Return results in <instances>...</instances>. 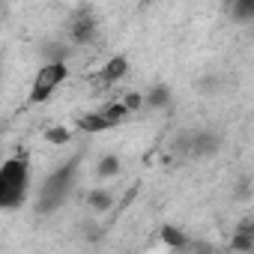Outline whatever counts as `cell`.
I'll return each instance as SVG.
<instances>
[{"label":"cell","instance_id":"cell-17","mask_svg":"<svg viewBox=\"0 0 254 254\" xmlns=\"http://www.w3.org/2000/svg\"><path fill=\"white\" fill-rule=\"evenodd\" d=\"M42 54H45V63H66V54H69V48H66L63 42H48Z\"/></svg>","mask_w":254,"mask_h":254},{"label":"cell","instance_id":"cell-7","mask_svg":"<svg viewBox=\"0 0 254 254\" xmlns=\"http://www.w3.org/2000/svg\"><path fill=\"white\" fill-rule=\"evenodd\" d=\"M78 129H81V132H87V135H99V132L114 129V126L105 120V114H102V111H90V114H81V117H78Z\"/></svg>","mask_w":254,"mask_h":254},{"label":"cell","instance_id":"cell-5","mask_svg":"<svg viewBox=\"0 0 254 254\" xmlns=\"http://www.w3.org/2000/svg\"><path fill=\"white\" fill-rule=\"evenodd\" d=\"M126 75H129V57H126V54H114V57L99 69V81H102L105 87L120 84Z\"/></svg>","mask_w":254,"mask_h":254},{"label":"cell","instance_id":"cell-3","mask_svg":"<svg viewBox=\"0 0 254 254\" xmlns=\"http://www.w3.org/2000/svg\"><path fill=\"white\" fill-rule=\"evenodd\" d=\"M69 78V66L66 63H42L36 78H33V87H30V105H42L54 96V90Z\"/></svg>","mask_w":254,"mask_h":254},{"label":"cell","instance_id":"cell-9","mask_svg":"<svg viewBox=\"0 0 254 254\" xmlns=\"http://www.w3.org/2000/svg\"><path fill=\"white\" fill-rule=\"evenodd\" d=\"M87 206H90L96 215H105V212L114 209V194H111L108 189H93V191L87 194Z\"/></svg>","mask_w":254,"mask_h":254},{"label":"cell","instance_id":"cell-12","mask_svg":"<svg viewBox=\"0 0 254 254\" xmlns=\"http://www.w3.org/2000/svg\"><path fill=\"white\" fill-rule=\"evenodd\" d=\"M230 251L233 254H254V233H245L236 227L230 236Z\"/></svg>","mask_w":254,"mask_h":254},{"label":"cell","instance_id":"cell-4","mask_svg":"<svg viewBox=\"0 0 254 254\" xmlns=\"http://www.w3.org/2000/svg\"><path fill=\"white\" fill-rule=\"evenodd\" d=\"M96 30H99V21L93 15L90 6H78L72 21H69V42L72 45H93L96 42Z\"/></svg>","mask_w":254,"mask_h":254},{"label":"cell","instance_id":"cell-1","mask_svg":"<svg viewBox=\"0 0 254 254\" xmlns=\"http://www.w3.org/2000/svg\"><path fill=\"white\" fill-rule=\"evenodd\" d=\"M27 186H30V162L27 156H9L0 168V206L6 212L18 209L27 197Z\"/></svg>","mask_w":254,"mask_h":254},{"label":"cell","instance_id":"cell-16","mask_svg":"<svg viewBox=\"0 0 254 254\" xmlns=\"http://www.w3.org/2000/svg\"><path fill=\"white\" fill-rule=\"evenodd\" d=\"M230 15L236 21H251L254 18V0H236V3H230Z\"/></svg>","mask_w":254,"mask_h":254},{"label":"cell","instance_id":"cell-18","mask_svg":"<svg viewBox=\"0 0 254 254\" xmlns=\"http://www.w3.org/2000/svg\"><path fill=\"white\" fill-rule=\"evenodd\" d=\"M186 254H221V251L212 242H206V239H191L189 248H186Z\"/></svg>","mask_w":254,"mask_h":254},{"label":"cell","instance_id":"cell-10","mask_svg":"<svg viewBox=\"0 0 254 254\" xmlns=\"http://www.w3.org/2000/svg\"><path fill=\"white\" fill-rule=\"evenodd\" d=\"M144 96H147V108H153V111H165L171 105V87L168 84H153Z\"/></svg>","mask_w":254,"mask_h":254},{"label":"cell","instance_id":"cell-14","mask_svg":"<svg viewBox=\"0 0 254 254\" xmlns=\"http://www.w3.org/2000/svg\"><path fill=\"white\" fill-rule=\"evenodd\" d=\"M45 141L51 147H66V144H72V129H66V126H48Z\"/></svg>","mask_w":254,"mask_h":254},{"label":"cell","instance_id":"cell-11","mask_svg":"<svg viewBox=\"0 0 254 254\" xmlns=\"http://www.w3.org/2000/svg\"><path fill=\"white\" fill-rule=\"evenodd\" d=\"M96 177H99V180H114V177H120V156H114V153L102 156V159L96 162Z\"/></svg>","mask_w":254,"mask_h":254},{"label":"cell","instance_id":"cell-15","mask_svg":"<svg viewBox=\"0 0 254 254\" xmlns=\"http://www.w3.org/2000/svg\"><path fill=\"white\" fill-rule=\"evenodd\" d=\"M120 102L129 108V114H138V111H144V108H147V96H144V93H138V90L123 93V96H120Z\"/></svg>","mask_w":254,"mask_h":254},{"label":"cell","instance_id":"cell-2","mask_svg":"<svg viewBox=\"0 0 254 254\" xmlns=\"http://www.w3.org/2000/svg\"><path fill=\"white\" fill-rule=\"evenodd\" d=\"M75 162H66L63 168H57L48 180H45V186H42V194H39V212H51V209H57L63 200H66V194L72 191V180H75Z\"/></svg>","mask_w":254,"mask_h":254},{"label":"cell","instance_id":"cell-13","mask_svg":"<svg viewBox=\"0 0 254 254\" xmlns=\"http://www.w3.org/2000/svg\"><path fill=\"white\" fill-rule=\"evenodd\" d=\"M102 114H105V120H108L111 126H120V123H126V120L132 117V114H129V108H126L120 99H117V102H111V105H105V108H102Z\"/></svg>","mask_w":254,"mask_h":254},{"label":"cell","instance_id":"cell-6","mask_svg":"<svg viewBox=\"0 0 254 254\" xmlns=\"http://www.w3.org/2000/svg\"><path fill=\"white\" fill-rule=\"evenodd\" d=\"M159 239H162L171 251H186V248H189V242H191V236H189L183 227H177V224H162Z\"/></svg>","mask_w":254,"mask_h":254},{"label":"cell","instance_id":"cell-8","mask_svg":"<svg viewBox=\"0 0 254 254\" xmlns=\"http://www.w3.org/2000/svg\"><path fill=\"white\" fill-rule=\"evenodd\" d=\"M189 150H191V156H197V159H200V156H212V153L218 150V138H215L212 132H194Z\"/></svg>","mask_w":254,"mask_h":254}]
</instances>
